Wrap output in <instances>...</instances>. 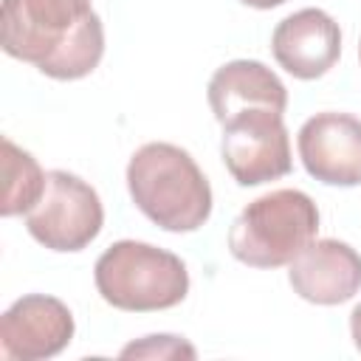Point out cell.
I'll use <instances>...</instances> for the list:
<instances>
[{
	"label": "cell",
	"instance_id": "obj_1",
	"mask_svg": "<svg viewBox=\"0 0 361 361\" xmlns=\"http://www.w3.org/2000/svg\"><path fill=\"white\" fill-rule=\"evenodd\" d=\"M0 45L51 79L93 73L104 54V28L90 0H3Z\"/></svg>",
	"mask_w": 361,
	"mask_h": 361
},
{
	"label": "cell",
	"instance_id": "obj_2",
	"mask_svg": "<svg viewBox=\"0 0 361 361\" xmlns=\"http://www.w3.org/2000/svg\"><path fill=\"white\" fill-rule=\"evenodd\" d=\"M133 203L166 231H195L212 214V186L195 158L166 141L144 144L127 164Z\"/></svg>",
	"mask_w": 361,
	"mask_h": 361
},
{
	"label": "cell",
	"instance_id": "obj_3",
	"mask_svg": "<svg viewBox=\"0 0 361 361\" xmlns=\"http://www.w3.org/2000/svg\"><path fill=\"white\" fill-rule=\"evenodd\" d=\"M99 296L130 313L166 310L186 299L189 274L180 257L138 240L113 243L93 268Z\"/></svg>",
	"mask_w": 361,
	"mask_h": 361
},
{
	"label": "cell",
	"instance_id": "obj_4",
	"mask_svg": "<svg viewBox=\"0 0 361 361\" xmlns=\"http://www.w3.org/2000/svg\"><path fill=\"white\" fill-rule=\"evenodd\" d=\"M319 209L299 189H276L251 200L228 228L231 254L251 268L290 265L316 240Z\"/></svg>",
	"mask_w": 361,
	"mask_h": 361
},
{
	"label": "cell",
	"instance_id": "obj_5",
	"mask_svg": "<svg viewBox=\"0 0 361 361\" xmlns=\"http://www.w3.org/2000/svg\"><path fill=\"white\" fill-rule=\"evenodd\" d=\"M102 223L104 209L96 189L65 169L45 175V192L25 214L28 234L51 251H82L99 237Z\"/></svg>",
	"mask_w": 361,
	"mask_h": 361
},
{
	"label": "cell",
	"instance_id": "obj_6",
	"mask_svg": "<svg viewBox=\"0 0 361 361\" xmlns=\"http://www.w3.org/2000/svg\"><path fill=\"white\" fill-rule=\"evenodd\" d=\"M223 164L240 186L285 178L293 166L290 138L279 110L251 107L223 121Z\"/></svg>",
	"mask_w": 361,
	"mask_h": 361
},
{
	"label": "cell",
	"instance_id": "obj_7",
	"mask_svg": "<svg viewBox=\"0 0 361 361\" xmlns=\"http://www.w3.org/2000/svg\"><path fill=\"white\" fill-rule=\"evenodd\" d=\"M305 169L327 186L361 183V118L350 113H316L296 138Z\"/></svg>",
	"mask_w": 361,
	"mask_h": 361
},
{
	"label": "cell",
	"instance_id": "obj_8",
	"mask_svg": "<svg viewBox=\"0 0 361 361\" xmlns=\"http://www.w3.org/2000/svg\"><path fill=\"white\" fill-rule=\"evenodd\" d=\"M73 338V316L65 302L28 293L17 299L0 319V350L3 358L39 361L59 355Z\"/></svg>",
	"mask_w": 361,
	"mask_h": 361
},
{
	"label": "cell",
	"instance_id": "obj_9",
	"mask_svg": "<svg viewBox=\"0 0 361 361\" xmlns=\"http://www.w3.org/2000/svg\"><path fill=\"white\" fill-rule=\"evenodd\" d=\"M271 51L279 68L296 79L324 76L341 54L338 23L322 8H302L285 17L271 37Z\"/></svg>",
	"mask_w": 361,
	"mask_h": 361
},
{
	"label": "cell",
	"instance_id": "obj_10",
	"mask_svg": "<svg viewBox=\"0 0 361 361\" xmlns=\"http://www.w3.org/2000/svg\"><path fill=\"white\" fill-rule=\"evenodd\" d=\"M290 288L313 305H341L361 290V254L341 240H313L290 262Z\"/></svg>",
	"mask_w": 361,
	"mask_h": 361
},
{
	"label": "cell",
	"instance_id": "obj_11",
	"mask_svg": "<svg viewBox=\"0 0 361 361\" xmlns=\"http://www.w3.org/2000/svg\"><path fill=\"white\" fill-rule=\"evenodd\" d=\"M209 104L214 118L223 124L240 110L271 107L285 113L288 90L279 76L257 59H234L214 71L209 79Z\"/></svg>",
	"mask_w": 361,
	"mask_h": 361
},
{
	"label": "cell",
	"instance_id": "obj_12",
	"mask_svg": "<svg viewBox=\"0 0 361 361\" xmlns=\"http://www.w3.org/2000/svg\"><path fill=\"white\" fill-rule=\"evenodd\" d=\"M45 175L39 164L20 149L11 138H3V203L0 214H28L45 192Z\"/></svg>",
	"mask_w": 361,
	"mask_h": 361
},
{
	"label": "cell",
	"instance_id": "obj_13",
	"mask_svg": "<svg viewBox=\"0 0 361 361\" xmlns=\"http://www.w3.org/2000/svg\"><path fill=\"white\" fill-rule=\"evenodd\" d=\"M121 355H158V358H169V355H186L195 358V350L183 341H178V336H147L141 344H130L121 350Z\"/></svg>",
	"mask_w": 361,
	"mask_h": 361
},
{
	"label": "cell",
	"instance_id": "obj_14",
	"mask_svg": "<svg viewBox=\"0 0 361 361\" xmlns=\"http://www.w3.org/2000/svg\"><path fill=\"white\" fill-rule=\"evenodd\" d=\"M350 333H353L355 350L361 353V305H355V307H353V313H350Z\"/></svg>",
	"mask_w": 361,
	"mask_h": 361
},
{
	"label": "cell",
	"instance_id": "obj_15",
	"mask_svg": "<svg viewBox=\"0 0 361 361\" xmlns=\"http://www.w3.org/2000/svg\"><path fill=\"white\" fill-rule=\"evenodd\" d=\"M240 3H245L251 8H276V6H282L288 0H240Z\"/></svg>",
	"mask_w": 361,
	"mask_h": 361
},
{
	"label": "cell",
	"instance_id": "obj_16",
	"mask_svg": "<svg viewBox=\"0 0 361 361\" xmlns=\"http://www.w3.org/2000/svg\"><path fill=\"white\" fill-rule=\"evenodd\" d=\"M358 59H361V45H358Z\"/></svg>",
	"mask_w": 361,
	"mask_h": 361
}]
</instances>
